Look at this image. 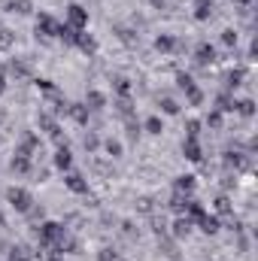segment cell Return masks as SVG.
<instances>
[{"mask_svg": "<svg viewBox=\"0 0 258 261\" xmlns=\"http://www.w3.org/2000/svg\"><path fill=\"white\" fill-rule=\"evenodd\" d=\"M216 110H219V113H234V110H237V100H234L228 91H222L219 100H216Z\"/></svg>", "mask_w": 258, "mask_h": 261, "instance_id": "603a6c76", "label": "cell"}, {"mask_svg": "<svg viewBox=\"0 0 258 261\" xmlns=\"http://www.w3.org/2000/svg\"><path fill=\"white\" fill-rule=\"evenodd\" d=\"M113 85H116L119 97H128V94H131V79H125V76H116V79H113Z\"/></svg>", "mask_w": 258, "mask_h": 261, "instance_id": "4dcf8cb0", "label": "cell"}, {"mask_svg": "<svg viewBox=\"0 0 258 261\" xmlns=\"http://www.w3.org/2000/svg\"><path fill=\"white\" fill-rule=\"evenodd\" d=\"M55 167H58V170H70V167H73V152H70L67 146H58V152H55Z\"/></svg>", "mask_w": 258, "mask_h": 261, "instance_id": "9a60e30c", "label": "cell"}, {"mask_svg": "<svg viewBox=\"0 0 258 261\" xmlns=\"http://www.w3.org/2000/svg\"><path fill=\"white\" fill-rule=\"evenodd\" d=\"M183 155H186L189 161H200V158H203V149H200L197 137H186V140H183Z\"/></svg>", "mask_w": 258, "mask_h": 261, "instance_id": "30bf717a", "label": "cell"}, {"mask_svg": "<svg viewBox=\"0 0 258 261\" xmlns=\"http://www.w3.org/2000/svg\"><path fill=\"white\" fill-rule=\"evenodd\" d=\"M197 134H200V122L197 119H189L186 122V137H197Z\"/></svg>", "mask_w": 258, "mask_h": 261, "instance_id": "b9f144b4", "label": "cell"}, {"mask_svg": "<svg viewBox=\"0 0 258 261\" xmlns=\"http://www.w3.org/2000/svg\"><path fill=\"white\" fill-rule=\"evenodd\" d=\"M37 240H40V249H49L52 255H61L64 252V240H67V228L61 222H40Z\"/></svg>", "mask_w": 258, "mask_h": 261, "instance_id": "6da1fadb", "label": "cell"}, {"mask_svg": "<svg viewBox=\"0 0 258 261\" xmlns=\"http://www.w3.org/2000/svg\"><path fill=\"white\" fill-rule=\"evenodd\" d=\"M192 228H194V222L189 216H176V222H173V237H176V240H186V237L192 234Z\"/></svg>", "mask_w": 258, "mask_h": 261, "instance_id": "7c38bea8", "label": "cell"}, {"mask_svg": "<svg viewBox=\"0 0 258 261\" xmlns=\"http://www.w3.org/2000/svg\"><path fill=\"white\" fill-rule=\"evenodd\" d=\"M6 203H9L15 213H28V210L34 206V195H31L28 189H21V186H12V189H6Z\"/></svg>", "mask_w": 258, "mask_h": 261, "instance_id": "7a4b0ae2", "label": "cell"}, {"mask_svg": "<svg viewBox=\"0 0 258 261\" xmlns=\"http://www.w3.org/2000/svg\"><path fill=\"white\" fill-rule=\"evenodd\" d=\"M12 43H15V34L9 28H0V49L6 52V49H12Z\"/></svg>", "mask_w": 258, "mask_h": 261, "instance_id": "836d02e7", "label": "cell"}, {"mask_svg": "<svg viewBox=\"0 0 258 261\" xmlns=\"http://www.w3.org/2000/svg\"><path fill=\"white\" fill-rule=\"evenodd\" d=\"M122 231H125V234H128V237H134V234H137V231H134V225H131V222H122Z\"/></svg>", "mask_w": 258, "mask_h": 261, "instance_id": "bcb514c9", "label": "cell"}, {"mask_svg": "<svg viewBox=\"0 0 258 261\" xmlns=\"http://www.w3.org/2000/svg\"><path fill=\"white\" fill-rule=\"evenodd\" d=\"M137 210L140 213H152L155 210V200L152 197H137Z\"/></svg>", "mask_w": 258, "mask_h": 261, "instance_id": "f35d334b", "label": "cell"}, {"mask_svg": "<svg viewBox=\"0 0 258 261\" xmlns=\"http://www.w3.org/2000/svg\"><path fill=\"white\" fill-rule=\"evenodd\" d=\"M213 9H216L213 0H197L194 3V18L197 21H207V18H213Z\"/></svg>", "mask_w": 258, "mask_h": 261, "instance_id": "e0dca14e", "label": "cell"}, {"mask_svg": "<svg viewBox=\"0 0 258 261\" xmlns=\"http://www.w3.org/2000/svg\"><path fill=\"white\" fill-rule=\"evenodd\" d=\"M216 213L219 216H231V197H225V195L216 197Z\"/></svg>", "mask_w": 258, "mask_h": 261, "instance_id": "e575fe53", "label": "cell"}, {"mask_svg": "<svg viewBox=\"0 0 258 261\" xmlns=\"http://www.w3.org/2000/svg\"><path fill=\"white\" fill-rule=\"evenodd\" d=\"M58 24H61V21H55L49 12H40V15H37V24H34L37 40H43V43L55 40V37H58Z\"/></svg>", "mask_w": 258, "mask_h": 261, "instance_id": "3957f363", "label": "cell"}, {"mask_svg": "<svg viewBox=\"0 0 258 261\" xmlns=\"http://www.w3.org/2000/svg\"><path fill=\"white\" fill-rule=\"evenodd\" d=\"M234 113H240L243 119H252V116H255V100H249V97H246V100H237V110H234Z\"/></svg>", "mask_w": 258, "mask_h": 261, "instance_id": "4316f807", "label": "cell"}, {"mask_svg": "<svg viewBox=\"0 0 258 261\" xmlns=\"http://www.w3.org/2000/svg\"><path fill=\"white\" fill-rule=\"evenodd\" d=\"M52 261H64V258H61V255H52Z\"/></svg>", "mask_w": 258, "mask_h": 261, "instance_id": "f907efd6", "label": "cell"}, {"mask_svg": "<svg viewBox=\"0 0 258 261\" xmlns=\"http://www.w3.org/2000/svg\"><path fill=\"white\" fill-rule=\"evenodd\" d=\"M176 82H179V88H183V91H189V88L194 85V82H192V76H189V73H179V76H176Z\"/></svg>", "mask_w": 258, "mask_h": 261, "instance_id": "ee69618b", "label": "cell"}, {"mask_svg": "<svg viewBox=\"0 0 258 261\" xmlns=\"http://www.w3.org/2000/svg\"><path fill=\"white\" fill-rule=\"evenodd\" d=\"M79 34H82V31H76V28H70L67 21H61V24H58V40H64L67 46H76V40H79Z\"/></svg>", "mask_w": 258, "mask_h": 261, "instance_id": "5bb4252c", "label": "cell"}, {"mask_svg": "<svg viewBox=\"0 0 258 261\" xmlns=\"http://www.w3.org/2000/svg\"><path fill=\"white\" fill-rule=\"evenodd\" d=\"M234 3H240V6H249V3H252V0H234Z\"/></svg>", "mask_w": 258, "mask_h": 261, "instance_id": "681fc988", "label": "cell"}, {"mask_svg": "<svg viewBox=\"0 0 258 261\" xmlns=\"http://www.w3.org/2000/svg\"><path fill=\"white\" fill-rule=\"evenodd\" d=\"M67 24L76 28V31H85L88 28V9L79 6V3H70L67 6Z\"/></svg>", "mask_w": 258, "mask_h": 261, "instance_id": "277c9868", "label": "cell"}, {"mask_svg": "<svg viewBox=\"0 0 258 261\" xmlns=\"http://www.w3.org/2000/svg\"><path fill=\"white\" fill-rule=\"evenodd\" d=\"M158 107H161V113H164V116H179V103H176L173 97H161V103H158Z\"/></svg>", "mask_w": 258, "mask_h": 261, "instance_id": "83f0119b", "label": "cell"}, {"mask_svg": "<svg viewBox=\"0 0 258 261\" xmlns=\"http://www.w3.org/2000/svg\"><path fill=\"white\" fill-rule=\"evenodd\" d=\"M240 82H243V70H231V73L225 76V91H234V88H240Z\"/></svg>", "mask_w": 258, "mask_h": 261, "instance_id": "484cf974", "label": "cell"}, {"mask_svg": "<svg viewBox=\"0 0 258 261\" xmlns=\"http://www.w3.org/2000/svg\"><path fill=\"white\" fill-rule=\"evenodd\" d=\"M6 9H9V12H18V15H31V12H34V3H31V0H9Z\"/></svg>", "mask_w": 258, "mask_h": 261, "instance_id": "cb8c5ba5", "label": "cell"}, {"mask_svg": "<svg viewBox=\"0 0 258 261\" xmlns=\"http://www.w3.org/2000/svg\"><path fill=\"white\" fill-rule=\"evenodd\" d=\"M104 149H107V155H110V158H122V143H119V140H113V137H110V140L104 143Z\"/></svg>", "mask_w": 258, "mask_h": 261, "instance_id": "1f68e13d", "label": "cell"}, {"mask_svg": "<svg viewBox=\"0 0 258 261\" xmlns=\"http://www.w3.org/2000/svg\"><path fill=\"white\" fill-rule=\"evenodd\" d=\"M31 258H34V252H31L24 243H15V246L9 249V258L6 261H31Z\"/></svg>", "mask_w": 258, "mask_h": 261, "instance_id": "7402d4cb", "label": "cell"}, {"mask_svg": "<svg viewBox=\"0 0 258 261\" xmlns=\"http://www.w3.org/2000/svg\"><path fill=\"white\" fill-rule=\"evenodd\" d=\"M186 100H189V107H200V103H203V91H200L197 85H192V88L186 91Z\"/></svg>", "mask_w": 258, "mask_h": 261, "instance_id": "f546056e", "label": "cell"}, {"mask_svg": "<svg viewBox=\"0 0 258 261\" xmlns=\"http://www.w3.org/2000/svg\"><path fill=\"white\" fill-rule=\"evenodd\" d=\"M128 137H131V140H137V137H140V122H137V119H128Z\"/></svg>", "mask_w": 258, "mask_h": 261, "instance_id": "f6af8a7d", "label": "cell"}, {"mask_svg": "<svg viewBox=\"0 0 258 261\" xmlns=\"http://www.w3.org/2000/svg\"><path fill=\"white\" fill-rule=\"evenodd\" d=\"M143 128L149 130V134H155V137H158V134H161V130H164V122H161V119H158V116H149V119H146V125H143Z\"/></svg>", "mask_w": 258, "mask_h": 261, "instance_id": "d6a6232c", "label": "cell"}, {"mask_svg": "<svg viewBox=\"0 0 258 261\" xmlns=\"http://www.w3.org/2000/svg\"><path fill=\"white\" fill-rule=\"evenodd\" d=\"M37 149H40V137H37V134H24V140L15 146V155H21V158H31Z\"/></svg>", "mask_w": 258, "mask_h": 261, "instance_id": "52a82bcc", "label": "cell"}, {"mask_svg": "<svg viewBox=\"0 0 258 261\" xmlns=\"http://www.w3.org/2000/svg\"><path fill=\"white\" fill-rule=\"evenodd\" d=\"M225 167H231V170H243V167H249V161H246L243 152H228V155H225Z\"/></svg>", "mask_w": 258, "mask_h": 261, "instance_id": "2e32d148", "label": "cell"}, {"mask_svg": "<svg viewBox=\"0 0 258 261\" xmlns=\"http://www.w3.org/2000/svg\"><path fill=\"white\" fill-rule=\"evenodd\" d=\"M176 216H186V206H189V195H179V192H173L170 195V203H167Z\"/></svg>", "mask_w": 258, "mask_h": 261, "instance_id": "44dd1931", "label": "cell"}, {"mask_svg": "<svg viewBox=\"0 0 258 261\" xmlns=\"http://www.w3.org/2000/svg\"><path fill=\"white\" fill-rule=\"evenodd\" d=\"M97 261H119V252L110 249V246H104V249L97 252Z\"/></svg>", "mask_w": 258, "mask_h": 261, "instance_id": "ab89813d", "label": "cell"}, {"mask_svg": "<svg viewBox=\"0 0 258 261\" xmlns=\"http://www.w3.org/2000/svg\"><path fill=\"white\" fill-rule=\"evenodd\" d=\"M9 167H12L15 173H28V170H31V158H21V155H12V161H9Z\"/></svg>", "mask_w": 258, "mask_h": 261, "instance_id": "f1b7e54d", "label": "cell"}, {"mask_svg": "<svg viewBox=\"0 0 258 261\" xmlns=\"http://www.w3.org/2000/svg\"><path fill=\"white\" fill-rule=\"evenodd\" d=\"M194 186H197V179H194V176H189V173L173 179V192H179V195H189V197H192Z\"/></svg>", "mask_w": 258, "mask_h": 261, "instance_id": "4fadbf2b", "label": "cell"}, {"mask_svg": "<svg viewBox=\"0 0 258 261\" xmlns=\"http://www.w3.org/2000/svg\"><path fill=\"white\" fill-rule=\"evenodd\" d=\"M85 107H88L91 113H97V110L107 107V97H104L100 91H88V94H85Z\"/></svg>", "mask_w": 258, "mask_h": 261, "instance_id": "d6986e66", "label": "cell"}, {"mask_svg": "<svg viewBox=\"0 0 258 261\" xmlns=\"http://www.w3.org/2000/svg\"><path fill=\"white\" fill-rule=\"evenodd\" d=\"M197 228L207 234V237H213V234H219V228H222V222H219V216H210V213H203L200 219H197Z\"/></svg>", "mask_w": 258, "mask_h": 261, "instance_id": "9c48e42d", "label": "cell"}, {"mask_svg": "<svg viewBox=\"0 0 258 261\" xmlns=\"http://www.w3.org/2000/svg\"><path fill=\"white\" fill-rule=\"evenodd\" d=\"M0 28H3V21H0Z\"/></svg>", "mask_w": 258, "mask_h": 261, "instance_id": "816d5d0a", "label": "cell"}, {"mask_svg": "<svg viewBox=\"0 0 258 261\" xmlns=\"http://www.w3.org/2000/svg\"><path fill=\"white\" fill-rule=\"evenodd\" d=\"M82 146H85V149H88V152H94V149H97V146H100V137H97V134H94V130H88V134H85V140H82Z\"/></svg>", "mask_w": 258, "mask_h": 261, "instance_id": "74e56055", "label": "cell"}, {"mask_svg": "<svg viewBox=\"0 0 258 261\" xmlns=\"http://www.w3.org/2000/svg\"><path fill=\"white\" fill-rule=\"evenodd\" d=\"M149 3H152L155 9H161V6H164V0H149Z\"/></svg>", "mask_w": 258, "mask_h": 261, "instance_id": "c3c4849f", "label": "cell"}, {"mask_svg": "<svg viewBox=\"0 0 258 261\" xmlns=\"http://www.w3.org/2000/svg\"><path fill=\"white\" fill-rule=\"evenodd\" d=\"M207 125L213 130H222V113H219V110H210V113H207Z\"/></svg>", "mask_w": 258, "mask_h": 261, "instance_id": "d590c367", "label": "cell"}, {"mask_svg": "<svg viewBox=\"0 0 258 261\" xmlns=\"http://www.w3.org/2000/svg\"><path fill=\"white\" fill-rule=\"evenodd\" d=\"M67 116H70L73 122H79V125H88V119H91V110H88L85 103H67Z\"/></svg>", "mask_w": 258, "mask_h": 261, "instance_id": "ba28073f", "label": "cell"}, {"mask_svg": "<svg viewBox=\"0 0 258 261\" xmlns=\"http://www.w3.org/2000/svg\"><path fill=\"white\" fill-rule=\"evenodd\" d=\"M155 49H158L161 55H170V52H179V49H183V43H179V40H173L170 34H158V37H155Z\"/></svg>", "mask_w": 258, "mask_h": 261, "instance_id": "8992f818", "label": "cell"}, {"mask_svg": "<svg viewBox=\"0 0 258 261\" xmlns=\"http://www.w3.org/2000/svg\"><path fill=\"white\" fill-rule=\"evenodd\" d=\"M194 61H197V64H200V67L213 64V61H216V49H213L210 43H200V46L194 49Z\"/></svg>", "mask_w": 258, "mask_h": 261, "instance_id": "8fae6325", "label": "cell"}, {"mask_svg": "<svg viewBox=\"0 0 258 261\" xmlns=\"http://www.w3.org/2000/svg\"><path fill=\"white\" fill-rule=\"evenodd\" d=\"M6 70H9L15 79H24V76H31V67H28V61H21V58H12Z\"/></svg>", "mask_w": 258, "mask_h": 261, "instance_id": "ffe728a7", "label": "cell"}, {"mask_svg": "<svg viewBox=\"0 0 258 261\" xmlns=\"http://www.w3.org/2000/svg\"><path fill=\"white\" fill-rule=\"evenodd\" d=\"M76 49H82L85 55H94V52H97V43H94V37H91V34H85V31H82V34H79V40H76Z\"/></svg>", "mask_w": 258, "mask_h": 261, "instance_id": "ac0fdd59", "label": "cell"}, {"mask_svg": "<svg viewBox=\"0 0 258 261\" xmlns=\"http://www.w3.org/2000/svg\"><path fill=\"white\" fill-rule=\"evenodd\" d=\"M222 46H228V49H234V46H237V31H234V28L222 31Z\"/></svg>", "mask_w": 258, "mask_h": 261, "instance_id": "8d00e7d4", "label": "cell"}, {"mask_svg": "<svg viewBox=\"0 0 258 261\" xmlns=\"http://www.w3.org/2000/svg\"><path fill=\"white\" fill-rule=\"evenodd\" d=\"M116 113H119L122 119H134V103H131V97H119V100H116Z\"/></svg>", "mask_w": 258, "mask_h": 261, "instance_id": "d4e9b609", "label": "cell"}, {"mask_svg": "<svg viewBox=\"0 0 258 261\" xmlns=\"http://www.w3.org/2000/svg\"><path fill=\"white\" fill-rule=\"evenodd\" d=\"M6 85H9V79H6V73H3V70H0V91H3V88H6Z\"/></svg>", "mask_w": 258, "mask_h": 261, "instance_id": "7dc6e473", "label": "cell"}, {"mask_svg": "<svg viewBox=\"0 0 258 261\" xmlns=\"http://www.w3.org/2000/svg\"><path fill=\"white\" fill-rule=\"evenodd\" d=\"M64 186L73 192V195H88V179H85L82 173H76V170H67Z\"/></svg>", "mask_w": 258, "mask_h": 261, "instance_id": "5b68a950", "label": "cell"}, {"mask_svg": "<svg viewBox=\"0 0 258 261\" xmlns=\"http://www.w3.org/2000/svg\"><path fill=\"white\" fill-rule=\"evenodd\" d=\"M152 231H155L158 237H167V222H164V219H152Z\"/></svg>", "mask_w": 258, "mask_h": 261, "instance_id": "60d3db41", "label": "cell"}, {"mask_svg": "<svg viewBox=\"0 0 258 261\" xmlns=\"http://www.w3.org/2000/svg\"><path fill=\"white\" fill-rule=\"evenodd\" d=\"M37 88H43L46 94H55V82L52 79H37Z\"/></svg>", "mask_w": 258, "mask_h": 261, "instance_id": "7bdbcfd3", "label": "cell"}]
</instances>
